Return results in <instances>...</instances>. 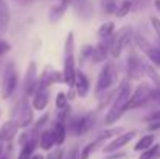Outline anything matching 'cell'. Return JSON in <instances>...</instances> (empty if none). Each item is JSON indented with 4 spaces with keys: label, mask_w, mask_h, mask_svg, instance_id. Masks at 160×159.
<instances>
[{
    "label": "cell",
    "mask_w": 160,
    "mask_h": 159,
    "mask_svg": "<svg viewBox=\"0 0 160 159\" xmlns=\"http://www.w3.org/2000/svg\"><path fill=\"white\" fill-rule=\"evenodd\" d=\"M0 159H9L8 156H0Z\"/></svg>",
    "instance_id": "44"
},
{
    "label": "cell",
    "mask_w": 160,
    "mask_h": 159,
    "mask_svg": "<svg viewBox=\"0 0 160 159\" xmlns=\"http://www.w3.org/2000/svg\"><path fill=\"white\" fill-rule=\"evenodd\" d=\"M121 158H124V153H117V155L109 156V158H106V159H121Z\"/></svg>",
    "instance_id": "41"
},
{
    "label": "cell",
    "mask_w": 160,
    "mask_h": 159,
    "mask_svg": "<svg viewBox=\"0 0 160 159\" xmlns=\"http://www.w3.org/2000/svg\"><path fill=\"white\" fill-rule=\"evenodd\" d=\"M23 87H25V94L27 95H33L38 91V66H36L34 61H31L28 64V69H27V73H25Z\"/></svg>",
    "instance_id": "7"
},
{
    "label": "cell",
    "mask_w": 160,
    "mask_h": 159,
    "mask_svg": "<svg viewBox=\"0 0 160 159\" xmlns=\"http://www.w3.org/2000/svg\"><path fill=\"white\" fill-rule=\"evenodd\" d=\"M103 9H104V13H107V14L115 13V9H117L115 2H113V0H106V2H103Z\"/></svg>",
    "instance_id": "33"
},
{
    "label": "cell",
    "mask_w": 160,
    "mask_h": 159,
    "mask_svg": "<svg viewBox=\"0 0 160 159\" xmlns=\"http://www.w3.org/2000/svg\"><path fill=\"white\" fill-rule=\"evenodd\" d=\"M31 159H44V156H41V155H36V156H31Z\"/></svg>",
    "instance_id": "43"
},
{
    "label": "cell",
    "mask_w": 160,
    "mask_h": 159,
    "mask_svg": "<svg viewBox=\"0 0 160 159\" xmlns=\"http://www.w3.org/2000/svg\"><path fill=\"white\" fill-rule=\"evenodd\" d=\"M17 131H19V128H17V125H16L12 120L3 123L2 128H0V142H8V140H11V139L17 134Z\"/></svg>",
    "instance_id": "13"
},
{
    "label": "cell",
    "mask_w": 160,
    "mask_h": 159,
    "mask_svg": "<svg viewBox=\"0 0 160 159\" xmlns=\"http://www.w3.org/2000/svg\"><path fill=\"white\" fill-rule=\"evenodd\" d=\"M135 44L138 45V49H140V50H143L145 53H146L149 49H151V47H152V45H151V44H149V42H148V41L143 38V36H140V34H137V36H135Z\"/></svg>",
    "instance_id": "30"
},
{
    "label": "cell",
    "mask_w": 160,
    "mask_h": 159,
    "mask_svg": "<svg viewBox=\"0 0 160 159\" xmlns=\"http://www.w3.org/2000/svg\"><path fill=\"white\" fill-rule=\"evenodd\" d=\"M152 144H154V136H152V134H146V136H143V137L138 139V142L135 144L134 150H135V151H145V150H148Z\"/></svg>",
    "instance_id": "19"
},
{
    "label": "cell",
    "mask_w": 160,
    "mask_h": 159,
    "mask_svg": "<svg viewBox=\"0 0 160 159\" xmlns=\"http://www.w3.org/2000/svg\"><path fill=\"white\" fill-rule=\"evenodd\" d=\"M151 25H152V28H154V31L157 33V36H159V39H160V20L157 19V17H151Z\"/></svg>",
    "instance_id": "34"
},
{
    "label": "cell",
    "mask_w": 160,
    "mask_h": 159,
    "mask_svg": "<svg viewBox=\"0 0 160 159\" xmlns=\"http://www.w3.org/2000/svg\"><path fill=\"white\" fill-rule=\"evenodd\" d=\"M134 136H135V131H129V133H124V134L117 136L113 140H110L107 145H104L103 151H104V153H112V151H117V150L123 148L126 144H129V142L132 140Z\"/></svg>",
    "instance_id": "9"
},
{
    "label": "cell",
    "mask_w": 160,
    "mask_h": 159,
    "mask_svg": "<svg viewBox=\"0 0 160 159\" xmlns=\"http://www.w3.org/2000/svg\"><path fill=\"white\" fill-rule=\"evenodd\" d=\"M17 70H16V66L14 62H8L6 67H5V72H3V78H2V87H0V94H2V98L6 100L9 98L16 87H17Z\"/></svg>",
    "instance_id": "1"
},
{
    "label": "cell",
    "mask_w": 160,
    "mask_h": 159,
    "mask_svg": "<svg viewBox=\"0 0 160 159\" xmlns=\"http://www.w3.org/2000/svg\"><path fill=\"white\" fill-rule=\"evenodd\" d=\"M48 100H50L48 91L47 89H38L33 94V108L38 109V111H42V109H45V106L48 105Z\"/></svg>",
    "instance_id": "12"
},
{
    "label": "cell",
    "mask_w": 160,
    "mask_h": 159,
    "mask_svg": "<svg viewBox=\"0 0 160 159\" xmlns=\"http://www.w3.org/2000/svg\"><path fill=\"white\" fill-rule=\"evenodd\" d=\"M65 97H67V100H73V97H75V92H73V89H70V91L65 94Z\"/></svg>",
    "instance_id": "40"
},
{
    "label": "cell",
    "mask_w": 160,
    "mask_h": 159,
    "mask_svg": "<svg viewBox=\"0 0 160 159\" xmlns=\"http://www.w3.org/2000/svg\"><path fill=\"white\" fill-rule=\"evenodd\" d=\"M62 2H64V0H62Z\"/></svg>",
    "instance_id": "48"
},
{
    "label": "cell",
    "mask_w": 160,
    "mask_h": 159,
    "mask_svg": "<svg viewBox=\"0 0 160 159\" xmlns=\"http://www.w3.org/2000/svg\"><path fill=\"white\" fill-rule=\"evenodd\" d=\"M65 106H68V100H67L64 92H59L58 97H56V108L58 109H64Z\"/></svg>",
    "instance_id": "32"
},
{
    "label": "cell",
    "mask_w": 160,
    "mask_h": 159,
    "mask_svg": "<svg viewBox=\"0 0 160 159\" xmlns=\"http://www.w3.org/2000/svg\"><path fill=\"white\" fill-rule=\"evenodd\" d=\"M8 50H9V44H6L5 41H0V55H3Z\"/></svg>",
    "instance_id": "36"
},
{
    "label": "cell",
    "mask_w": 160,
    "mask_h": 159,
    "mask_svg": "<svg viewBox=\"0 0 160 159\" xmlns=\"http://www.w3.org/2000/svg\"><path fill=\"white\" fill-rule=\"evenodd\" d=\"M148 58H149V61H152V64H156L157 67H160V49L157 47H151L148 52Z\"/></svg>",
    "instance_id": "28"
},
{
    "label": "cell",
    "mask_w": 160,
    "mask_h": 159,
    "mask_svg": "<svg viewBox=\"0 0 160 159\" xmlns=\"http://www.w3.org/2000/svg\"><path fill=\"white\" fill-rule=\"evenodd\" d=\"M92 55H93V47L92 45H84L81 49V53H79V59L81 62L87 61V59H92Z\"/></svg>",
    "instance_id": "29"
},
{
    "label": "cell",
    "mask_w": 160,
    "mask_h": 159,
    "mask_svg": "<svg viewBox=\"0 0 160 159\" xmlns=\"http://www.w3.org/2000/svg\"><path fill=\"white\" fill-rule=\"evenodd\" d=\"M126 111L124 109H121V108H110V111L107 112L106 119H104V123L106 125H112V123H115L123 114H124Z\"/></svg>",
    "instance_id": "21"
},
{
    "label": "cell",
    "mask_w": 160,
    "mask_h": 159,
    "mask_svg": "<svg viewBox=\"0 0 160 159\" xmlns=\"http://www.w3.org/2000/svg\"><path fill=\"white\" fill-rule=\"evenodd\" d=\"M95 120H97V115L93 112H89V114H84L81 117L72 119L68 128H70V131L75 136H82V134L89 133L95 126Z\"/></svg>",
    "instance_id": "3"
},
{
    "label": "cell",
    "mask_w": 160,
    "mask_h": 159,
    "mask_svg": "<svg viewBox=\"0 0 160 159\" xmlns=\"http://www.w3.org/2000/svg\"><path fill=\"white\" fill-rule=\"evenodd\" d=\"M68 159H79V150H78V148H75V150L70 153Z\"/></svg>",
    "instance_id": "38"
},
{
    "label": "cell",
    "mask_w": 160,
    "mask_h": 159,
    "mask_svg": "<svg viewBox=\"0 0 160 159\" xmlns=\"http://www.w3.org/2000/svg\"><path fill=\"white\" fill-rule=\"evenodd\" d=\"M113 30H115V24H113V22H106V24H103V25L100 27L98 36H100L101 39H109V38L113 34Z\"/></svg>",
    "instance_id": "23"
},
{
    "label": "cell",
    "mask_w": 160,
    "mask_h": 159,
    "mask_svg": "<svg viewBox=\"0 0 160 159\" xmlns=\"http://www.w3.org/2000/svg\"><path fill=\"white\" fill-rule=\"evenodd\" d=\"M113 78H115V69H113V64L112 62H107L103 66L101 72H100V77H98V83H97V89L95 92L97 94H101L107 91L112 83H113Z\"/></svg>",
    "instance_id": "5"
},
{
    "label": "cell",
    "mask_w": 160,
    "mask_h": 159,
    "mask_svg": "<svg viewBox=\"0 0 160 159\" xmlns=\"http://www.w3.org/2000/svg\"><path fill=\"white\" fill-rule=\"evenodd\" d=\"M64 81V77H62V72H58L54 70L53 67L47 66L44 69V73L41 78H38V89H47L48 86H52L53 83H62Z\"/></svg>",
    "instance_id": "6"
},
{
    "label": "cell",
    "mask_w": 160,
    "mask_h": 159,
    "mask_svg": "<svg viewBox=\"0 0 160 159\" xmlns=\"http://www.w3.org/2000/svg\"><path fill=\"white\" fill-rule=\"evenodd\" d=\"M34 148H36V137H31L25 145H22L20 153H19V159H31L33 153H34Z\"/></svg>",
    "instance_id": "16"
},
{
    "label": "cell",
    "mask_w": 160,
    "mask_h": 159,
    "mask_svg": "<svg viewBox=\"0 0 160 159\" xmlns=\"http://www.w3.org/2000/svg\"><path fill=\"white\" fill-rule=\"evenodd\" d=\"M148 120H149V122H160V109L154 111V112L148 117Z\"/></svg>",
    "instance_id": "35"
},
{
    "label": "cell",
    "mask_w": 160,
    "mask_h": 159,
    "mask_svg": "<svg viewBox=\"0 0 160 159\" xmlns=\"http://www.w3.org/2000/svg\"><path fill=\"white\" fill-rule=\"evenodd\" d=\"M52 134H53L54 139V145H62L65 142V137H67V130H65V125L61 123V122H56L53 126V130H50Z\"/></svg>",
    "instance_id": "14"
},
{
    "label": "cell",
    "mask_w": 160,
    "mask_h": 159,
    "mask_svg": "<svg viewBox=\"0 0 160 159\" xmlns=\"http://www.w3.org/2000/svg\"><path fill=\"white\" fill-rule=\"evenodd\" d=\"M39 145L42 150H50L54 145V139L52 131H42L41 136H39Z\"/></svg>",
    "instance_id": "17"
},
{
    "label": "cell",
    "mask_w": 160,
    "mask_h": 159,
    "mask_svg": "<svg viewBox=\"0 0 160 159\" xmlns=\"http://www.w3.org/2000/svg\"><path fill=\"white\" fill-rule=\"evenodd\" d=\"M8 24H9V9L3 2H0V31H5Z\"/></svg>",
    "instance_id": "20"
},
{
    "label": "cell",
    "mask_w": 160,
    "mask_h": 159,
    "mask_svg": "<svg viewBox=\"0 0 160 159\" xmlns=\"http://www.w3.org/2000/svg\"><path fill=\"white\" fill-rule=\"evenodd\" d=\"M0 115H2V111H0Z\"/></svg>",
    "instance_id": "46"
},
{
    "label": "cell",
    "mask_w": 160,
    "mask_h": 159,
    "mask_svg": "<svg viewBox=\"0 0 160 159\" xmlns=\"http://www.w3.org/2000/svg\"><path fill=\"white\" fill-rule=\"evenodd\" d=\"M89 87H90L89 78L81 70H76V78H75V86H73V89L76 91V94L79 97H86L87 92H89Z\"/></svg>",
    "instance_id": "11"
},
{
    "label": "cell",
    "mask_w": 160,
    "mask_h": 159,
    "mask_svg": "<svg viewBox=\"0 0 160 159\" xmlns=\"http://www.w3.org/2000/svg\"><path fill=\"white\" fill-rule=\"evenodd\" d=\"M12 122L17 125V128H27L30 123H33V111L27 98H23L12 114Z\"/></svg>",
    "instance_id": "4"
},
{
    "label": "cell",
    "mask_w": 160,
    "mask_h": 159,
    "mask_svg": "<svg viewBox=\"0 0 160 159\" xmlns=\"http://www.w3.org/2000/svg\"><path fill=\"white\" fill-rule=\"evenodd\" d=\"M48 122V114H45V115H42L38 122H36V125H34V128H33V134H38V133H41V130L45 126V123Z\"/></svg>",
    "instance_id": "31"
},
{
    "label": "cell",
    "mask_w": 160,
    "mask_h": 159,
    "mask_svg": "<svg viewBox=\"0 0 160 159\" xmlns=\"http://www.w3.org/2000/svg\"><path fill=\"white\" fill-rule=\"evenodd\" d=\"M154 5H156L157 11H160V0H156V2H154Z\"/></svg>",
    "instance_id": "42"
},
{
    "label": "cell",
    "mask_w": 160,
    "mask_h": 159,
    "mask_svg": "<svg viewBox=\"0 0 160 159\" xmlns=\"http://www.w3.org/2000/svg\"><path fill=\"white\" fill-rule=\"evenodd\" d=\"M159 151H160V145H151L148 150L142 151V155H140L138 159H157Z\"/></svg>",
    "instance_id": "25"
},
{
    "label": "cell",
    "mask_w": 160,
    "mask_h": 159,
    "mask_svg": "<svg viewBox=\"0 0 160 159\" xmlns=\"http://www.w3.org/2000/svg\"><path fill=\"white\" fill-rule=\"evenodd\" d=\"M132 11V2L131 0H124L117 9H115V16L117 17H124Z\"/></svg>",
    "instance_id": "24"
},
{
    "label": "cell",
    "mask_w": 160,
    "mask_h": 159,
    "mask_svg": "<svg viewBox=\"0 0 160 159\" xmlns=\"http://www.w3.org/2000/svg\"><path fill=\"white\" fill-rule=\"evenodd\" d=\"M67 5H68V0H64V2H61L59 5H56V6H53V8L50 9L48 19H50L52 24H54V22H58V20L62 19V16H64V13H65V9H67Z\"/></svg>",
    "instance_id": "15"
},
{
    "label": "cell",
    "mask_w": 160,
    "mask_h": 159,
    "mask_svg": "<svg viewBox=\"0 0 160 159\" xmlns=\"http://www.w3.org/2000/svg\"><path fill=\"white\" fill-rule=\"evenodd\" d=\"M48 159H52V158H48Z\"/></svg>",
    "instance_id": "47"
},
{
    "label": "cell",
    "mask_w": 160,
    "mask_h": 159,
    "mask_svg": "<svg viewBox=\"0 0 160 159\" xmlns=\"http://www.w3.org/2000/svg\"><path fill=\"white\" fill-rule=\"evenodd\" d=\"M62 77H64V83L73 89L75 86V78H76V66H75V56L68 55L64 58V70H62Z\"/></svg>",
    "instance_id": "8"
},
{
    "label": "cell",
    "mask_w": 160,
    "mask_h": 159,
    "mask_svg": "<svg viewBox=\"0 0 160 159\" xmlns=\"http://www.w3.org/2000/svg\"><path fill=\"white\" fill-rule=\"evenodd\" d=\"M145 2H146V0H134V2H132V9H134V8L137 9V8L143 6V3H145Z\"/></svg>",
    "instance_id": "37"
},
{
    "label": "cell",
    "mask_w": 160,
    "mask_h": 159,
    "mask_svg": "<svg viewBox=\"0 0 160 159\" xmlns=\"http://www.w3.org/2000/svg\"><path fill=\"white\" fill-rule=\"evenodd\" d=\"M73 49H75V36H73V33H68L67 39H65V44H64V55L65 56L73 55Z\"/></svg>",
    "instance_id": "26"
},
{
    "label": "cell",
    "mask_w": 160,
    "mask_h": 159,
    "mask_svg": "<svg viewBox=\"0 0 160 159\" xmlns=\"http://www.w3.org/2000/svg\"><path fill=\"white\" fill-rule=\"evenodd\" d=\"M149 130H160V122H151L149 123Z\"/></svg>",
    "instance_id": "39"
},
{
    "label": "cell",
    "mask_w": 160,
    "mask_h": 159,
    "mask_svg": "<svg viewBox=\"0 0 160 159\" xmlns=\"http://www.w3.org/2000/svg\"><path fill=\"white\" fill-rule=\"evenodd\" d=\"M120 134H121V128H112V130L101 131V133L98 134V139H101V140L104 142L107 139H110V137H113V136H120Z\"/></svg>",
    "instance_id": "27"
},
{
    "label": "cell",
    "mask_w": 160,
    "mask_h": 159,
    "mask_svg": "<svg viewBox=\"0 0 160 159\" xmlns=\"http://www.w3.org/2000/svg\"><path fill=\"white\" fill-rule=\"evenodd\" d=\"M143 70H145V72H146V75L152 80V83L157 86L156 89H159L160 91V75L157 73V70H156L151 64H143Z\"/></svg>",
    "instance_id": "22"
},
{
    "label": "cell",
    "mask_w": 160,
    "mask_h": 159,
    "mask_svg": "<svg viewBox=\"0 0 160 159\" xmlns=\"http://www.w3.org/2000/svg\"><path fill=\"white\" fill-rule=\"evenodd\" d=\"M131 39H132V28L131 27H124V28H121L115 36H112L110 38V56L112 58H118L121 52H123V49L131 42Z\"/></svg>",
    "instance_id": "2"
},
{
    "label": "cell",
    "mask_w": 160,
    "mask_h": 159,
    "mask_svg": "<svg viewBox=\"0 0 160 159\" xmlns=\"http://www.w3.org/2000/svg\"><path fill=\"white\" fill-rule=\"evenodd\" d=\"M103 144V140L101 139H95L93 142H90V144H87L84 148H82V151H79V159H89L90 158V155L97 150V147H100Z\"/></svg>",
    "instance_id": "18"
},
{
    "label": "cell",
    "mask_w": 160,
    "mask_h": 159,
    "mask_svg": "<svg viewBox=\"0 0 160 159\" xmlns=\"http://www.w3.org/2000/svg\"><path fill=\"white\" fill-rule=\"evenodd\" d=\"M142 72H143V62L135 55H131L128 59V77L131 80H137L142 77Z\"/></svg>",
    "instance_id": "10"
},
{
    "label": "cell",
    "mask_w": 160,
    "mask_h": 159,
    "mask_svg": "<svg viewBox=\"0 0 160 159\" xmlns=\"http://www.w3.org/2000/svg\"><path fill=\"white\" fill-rule=\"evenodd\" d=\"M160 158V151H159V156H157V159H159Z\"/></svg>",
    "instance_id": "45"
}]
</instances>
